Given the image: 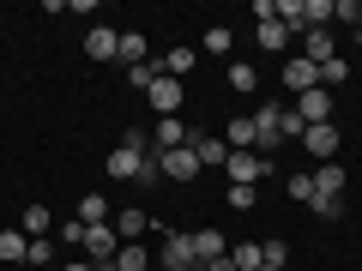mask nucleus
Wrapping results in <instances>:
<instances>
[{
	"mask_svg": "<svg viewBox=\"0 0 362 271\" xmlns=\"http://www.w3.org/2000/svg\"><path fill=\"white\" fill-rule=\"evenodd\" d=\"M151 259H157L163 271H199V259H194V235H187V229H169L163 247H157Z\"/></svg>",
	"mask_w": 362,
	"mask_h": 271,
	"instance_id": "nucleus-1",
	"label": "nucleus"
},
{
	"mask_svg": "<svg viewBox=\"0 0 362 271\" xmlns=\"http://www.w3.org/2000/svg\"><path fill=\"white\" fill-rule=\"evenodd\" d=\"M223 169H230V187H259V181L272 175V157H259V151H230V157H223Z\"/></svg>",
	"mask_w": 362,
	"mask_h": 271,
	"instance_id": "nucleus-2",
	"label": "nucleus"
},
{
	"mask_svg": "<svg viewBox=\"0 0 362 271\" xmlns=\"http://www.w3.org/2000/svg\"><path fill=\"white\" fill-rule=\"evenodd\" d=\"M151 163H157V175H169V181H194L199 175L194 145H181V151H151Z\"/></svg>",
	"mask_w": 362,
	"mask_h": 271,
	"instance_id": "nucleus-3",
	"label": "nucleus"
},
{
	"mask_svg": "<svg viewBox=\"0 0 362 271\" xmlns=\"http://www.w3.org/2000/svg\"><path fill=\"white\" fill-rule=\"evenodd\" d=\"M290 109H296V115L308 121V127H320V121H332V90H326V85H314V90H302V97H296Z\"/></svg>",
	"mask_w": 362,
	"mask_h": 271,
	"instance_id": "nucleus-4",
	"label": "nucleus"
},
{
	"mask_svg": "<svg viewBox=\"0 0 362 271\" xmlns=\"http://www.w3.org/2000/svg\"><path fill=\"white\" fill-rule=\"evenodd\" d=\"M145 103H151V115H157V121H163V115H175V109H181V78L157 73V85L145 90Z\"/></svg>",
	"mask_w": 362,
	"mask_h": 271,
	"instance_id": "nucleus-5",
	"label": "nucleus"
},
{
	"mask_svg": "<svg viewBox=\"0 0 362 271\" xmlns=\"http://www.w3.org/2000/svg\"><path fill=\"white\" fill-rule=\"evenodd\" d=\"M85 253H90V265L115 259V253H121V235H115V223H97V229H85Z\"/></svg>",
	"mask_w": 362,
	"mask_h": 271,
	"instance_id": "nucleus-6",
	"label": "nucleus"
},
{
	"mask_svg": "<svg viewBox=\"0 0 362 271\" xmlns=\"http://www.w3.org/2000/svg\"><path fill=\"white\" fill-rule=\"evenodd\" d=\"M284 85H290V97H302V90L320 85V66H314L308 54H290V61H284Z\"/></svg>",
	"mask_w": 362,
	"mask_h": 271,
	"instance_id": "nucleus-7",
	"label": "nucleus"
},
{
	"mask_svg": "<svg viewBox=\"0 0 362 271\" xmlns=\"http://www.w3.org/2000/svg\"><path fill=\"white\" fill-rule=\"evenodd\" d=\"M85 54H90V61H121V37L109 25H90L85 30Z\"/></svg>",
	"mask_w": 362,
	"mask_h": 271,
	"instance_id": "nucleus-8",
	"label": "nucleus"
},
{
	"mask_svg": "<svg viewBox=\"0 0 362 271\" xmlns=\"http://www.w3.org/2000/svg\"><path fill=\"white\" fill-rule=\"evenodd\" d=\"M344 187H350L344 163H320L314 169V199H344Z\"/></svg>",
	"mask_w": 362,
	"mask_h": 271,
	"instance_id": "nucleus-9",
	"label": "nucleus"
},
{
	"mask_svg": "<svg viewBox=\"0 0 362 271\" xmlns=\"http://www.w3.org/2000/svg\"><path fill=\"white\" fill-rule=\"evenodd\" d=\"M254 151H259V157H266V151H278V103L254 109Z\"/></svg>",
	"mask_w": 362,
	"mask_h": 271,
	"instance_id": "nucleus-10",
	"label": "nucleus"
},
{
	"mask_svg": "<svg viewBox=\"0 0 362 271\" xmlns=\"http://www.w3.org/2000/svg\"><path fill=\"white\" fill-rule=\"evenodd\" d=\"M302 145H308V157L332 163V157H338V127H332V121H320V127H308V133H302Z\"/></svg>",
	"mask_w": 362,
	"mask_h": 271,
	"instance_id": "nucleus-11",
	"label": "nucleus"
},
{
	"mask_svg": "<svg viewBox=\"0 0 362 271\" xmlns=\"http://www.w3.org/2000/svg\"><path fill=\"white\" fill-rule=\"evenodd\" d=\"M187 139H194V133L181 127L175 115H163V121H157V127H151V151H181V145H187Z\"/></svg>",
	"mask_w": 362,
	"mask_h": 271,
	"instance_id": "nucleus-12",
	"label": "nucleus"
},
{
	"mask_svg": "<svg viewBox=\"0 0 362 271\" xmlns=\"http://www.w3.org/2000/svg\"><path fill=\"white\" fill-rule=\"evenodd\" d=\"M223 253H230V241H223L218 229H194V259L199 265H211V259H223Z\"/></svg>",
	"mask_w": 362,
	"mask_h": 271,
	"instance_id": "nucleus-13",
	"label": "nucleus"
},
{
	"mask_svg": "<svg viewBox=\"0 0 362 271\" xmlns=\"http://www.w3.org/2000/svg\"><path fill=\"white\" fill-rule=\"evenodd\" d=\"M109 217H115V205H109L103 193H85V199H78V223H85V229H97V223H109Z\"/></svg>",
	"mask_w": 362,
	"mask_h": 271,
	"instance_id": "nucleus-14",
	"label": "nucleus"
},
{
	"mask_svg": "<svg viewBox=\"0 0 362 271\" xmlns=\"http://www.w3.org/2000/svg\"><path fill=\"white\" fill-rule=\"evenodd\" d=\"M187 145H194V157H199V169H206V163H223V157H230V145H223L218 133H194V139H187Z\"/></svg>",
	"mask_w": 362,
	"mask_h": 271,
	"instance_id": "nucleus-15",
	"label": "nucleus"
},
{
	"mask_svg": "<svg viewBox=\"0 0 362 271\" xmlns=\"http://www.w3.org/2000/svg\"><path fill=\"white\" fill-rule=\"evenodd\" d=\"M25 253H30L25 229H0V259H6V265H25Z\"/></svg>",
	"mask_w": 362,
	"mask_h": 271,
	"instance_id": "nucleus-16",
	"label": "nucleus"
},
{
	"mask_svg": "<svg viewBox=\"0 0 362 271\" xmlns=\"http://www.w3.org/2000/svg\"><path fill=\"white\" fill-rule=\"evenodd\" d=\"M115 265H121V271H151V265H157V259H151V253H145V247H139V241H121V253H115Z\"/></svg>",
	"mask_w": 362,
	"mask_h": 271,
	"instance_id": "nucleus-17",
	"label": "nucleus"
},
{
	"mask_svg": "<svg viewBox=\"0 0 362 271\" xmlns=\"http://www.w3.org/2000/svg\"><path fill=\"white\" fill-rule=\"evenodd\" d=\"M223 145H230V151H254V115H235V121H230V139H223Z\"/></svg>",
	"mask_w": 362,
	"mask_h": 271,
	"instance_id": "nucleus-18",
	"label": "nucleus"
},
{
	"mask_svg": "<svg viewBox=\"0 0 362 271\" xmlns=\"http://www.w3.org/2000/svg\"><path fill=\"white\" fill-rule=\"evenodd\" d=\"M230 265L235 271H259V265H266V259H259V241H235L230 247Z\"/></svg>",
	"mask_w": 362,
	"mask_h": 271,
	"instance_id": "nucleus-19",
	"label": "nucleus"
},
{
	"mask_svg": "<svg viewBox=\"0 0 362 271\" xmlns=\"http://www.w3.org/2000/svg\"><path fill=\"white\" fill-rule=\"evenodd\" d=\"M259 49H272V54H284V49H290V30L278 25V18H266V25H259Z\"/></svg>",
	"mask_w": 362,
	"mask_h": 271,
	"instance_id": "nucleus-20",
	"label": "nucleus"
},
{
	"mask_svg": "<svg viewBox=\"0 0 362 271\" xmlns=\"http://www.w3.org/2000/svg\"><path fill=\"white\" fill-rule=\"evenodd\" d=\"M302 54H308L314 66H320V61H332V30H308V42H302Z\"/></svg>",
	"mask_w": 362,
	"mask_h": 271,
	"instance_id": "nucleus-21",
	"label": "nucleus"
},
{
	"mask_svg": "<svg viewBox=\"0 0 362 271\" xmlns=\"http://www.w3.org/2000/svg\"><path fill=\"white\" fill-rule=\"evenodd\" d=\"M302 133H308V121H302L290 103H278V139H302Z\"/></svg>",
	"mask_w": 362,
	"mask_h": 271,
	"instance_id": "nucleus-22",
	"label": "nucleus"
},
{
	"mask_svg": "<svg viewBox=\"0 0 362 271\" xmlns=\"http://www.w3.org/2000/svg\"><path fill=\"white\" fill-rule=\"evenodd\" d=\"M187 66H194V49H169L163 61H157V73H169V78H187Z\"/></svg>",
	"mask_w": 362,
	"mask_h": 271,
	"instance_id": "nucleus-23",
	"label": "nucleus"
},
{
	"mask_svg": "<svg viewBox=\"0 0 362 271\" xmlns=\"http://www.w3.org/2000/svg\"><path fill=\"white\" fill-rule=\"evenodd\" d=\"M139 229H145V211H115V235L121 241H139Z\"/></svg>",
	"mask_w": 362,
	"mask_h": 271,
	"instance_id": "nucleus-24",
	"label": "nucleus"
},
{
	"mask_svg": "<svg viewBox=\"0 0 362 271\" xmlns=\"http://www.w3.org/2000/svg\"><path fill=\"white\" fill-rule=\"evenodd\" d=\"M254 85H259V73H254V66L230 61V90H242V97H254Z\"/></svg>",
	"mask_w": 362,
	"mask_h": 271,
	"instance_id": "nucleus-25",
	"label": "nucleus"
},
{
	"mask_svg": "<svg viewBox=\"0 0 362 271\" xmlns=\"http://www.w3.org/2000/svg\"><path fill=\"white\" fill-rule=\"evenodd\" d=\"M18 229H25L30 241H37V235H49V211H42V205H30L25 217H18Z\"/></svg>",
	"mask_w": 362,
	"mask_h": 271,
	"instance_id": "nucleus-26",
	"label": "nucleus"
},
{
	"mask_svg": "<svg viewBox=\"0 0 362 271\" xmlns=\"http://www.w3.org/2000/svg\"><path fill=\"white\" fill-rule=\"evenodd\" d=\"M284 193L296 199V205H314V175H290V181H284Z\"/></svg>",
	"mask_w": 362,
	"mask_h": 271,
	"instance_id": "nucleus-27",
	"label": "nucleus"
},
{
	"mask_svg": "<svg viewBox=\"0 0 362 271\" xmlns=\"http://www.w3.org/2000/svg\"><path fill=\"white\" fill-rule=\"evenodd\" d=\"M121 61H127V66L145 61V37H139V30H127V37H121Z\"/></svg>",
	"mask_w": 362,
	"mask_h": 271,
	"instance_id": "nucleus-28",
	"label": "nucleus"
},
{
	"mask_svg": "<svg viewBox=\"0 0 362 271\" xmlns=\"http://www.w3.org/2000/svg\"><path fill=\"white\" fill-rule=\"evenodd\" d=\"M230 42H235L230 30H223V25H211V30H206V42H199V49H206V54H230Z\"/></svg>",
	"mask_w": 362,
	"mask_h": 271,
	"instance_id": "nucleus-29",
	"label": "nucleus"
},
{
	"mask_svg": "<svg viewBox=\"0 0 362 271\" xmlns=\"http://www.w3.org/2000/svg\"><path fill=\"white\" fill-rule=\"evenodd\" d=\"M344 78H350V66L338 61V54H332V61H320V85H326V90H332V85H344Z\"/></svg>",
	"mask_w": 362,
	"mask_h": 271,
	"instance_id": "nucleus-30",
	"label": "nucleus"
},
{
	"mask_svg": "<svg viewBox=\"0 0 362 271\" xmlns=\"http://www.w3.org/2000/svg\"><path fill=\"white\" fill-rule=\"evenodd\" d=\"M127 78H133V90H151V85H157V61H139V66H127Z\"/></svg>",
	"mask_w": 362,
	"mask_h": 271,
	"instance_id": "nucleus-31",
	"label": "nucleus"
},
{
	"mask_svg": "<svg viewBox=\"0 0 362 271\" xmlns=\"http://www.w3.org/2000/svg\"><path fill=\"white\" fill-rule=\"evenodd\" d=\"M49 259H54V241H49V235H37L30 253H25V265H49Z\"/></svg>",
	"mask_w": 362,
	"mask_h": 271,
	"instance_id": "nucleus-32",
	"label": "nucleus"
},
{
	"mask_svg": "<svg viewBox=\"0 0 362 271\" xmlns=\"http://www.w3.org/2000/svg\"><path fill=\"white\" fill-rule=\"evenodd\" d=\"M259 259H266V265H284V259H290V247L278 241V235H272V241H259Z\"/></svg>",
	"mask_w": 362,
	"mask_h": 271,
	"instance_id": "nucleus-33",
	"label": "nucleus"
},
{
	"mask_svg": "<svg viewBox=\"0 0 362 271\" xmlns=\"http://www.w3.org/2000/svg\"><path fill=\"white\" fill-rule=\"evenodd\" d=\"M314 217H326V223H338V217H344V199H314Z\"/></svg>",
	"mask_w": 362,
	"mask_h": 271,
	"instance_id": "nucleus-34",
	"label": "nucleus"
},
{
	"mask_svg": "<svg viewBox=\"0 0 362 271\" xmlns=\"http://www.w3.org/2000/svg\"><path fill=\"white\" fill-rule=\"evenodd\" d=\"M332 18H344V25H356V18H362V0H332Z\"/></svg>",
	"mask_w": 362,
	"mask_h": 271,
	"instance_id": "nucleus-35",
	"label": "nucleus"
},
{
	"mask_svg": "<svg viewBox=\"0 0 362 271\" xmlns=\"http://www.w3.org/2000/svg\"><path fill=\"white\" fill-rule=\"evenodd\" d=\"M254 199H259L254 187H230V211H254Z\"/></svg>",
	"mask_w": 362,
	"mask_h": 271,
	"instance_id": "nucleus-36",
	"label": "nucleus"
},
{
	"mask_svg": "<svg viewBox=\"0 0 362 271\" xmlns=\"http://www.w3.org/2000/svg\"><path fill=\"white\" fill-rule=\"evenodd\" d=\"M61 241H66V247H85V223L73 217V223H66V229H61Z\"/></svg>",
	"mask_w": 362,
	"mask_h": 271,
	"instance_id": "nucleus-37",
	"label": "nucleus"
},
{
	"mask_svg": "<svg viewBox=\"0 0 362 271\" xmlns=\"http://www.w3.org/2000/svg\"><path fill=\"white\" fill-rule=\"evenodd\" d=\"M199 271H235V265H230V253H223V259H211V265H199Z\"/></svg>",
	"mask_w": 362,
	"mask_h": 271,
	"instance_id": "nucleus-38",
	"label": "nucleus"
},
{
	"mask_svg": "<svg viewBox=\"0 0 362 271\" xmlns=\"http://www.w3.org/2000/svg\"><path fill=\"white\" fill-rule=\"evenodd\" d=\"M61 271H97V265H90V259H66Z\"/></svg>",
	"mask_w": 362,
	"mask_h": 271,
	"instance_id": "nucleus-39",
	"label": "nucleus"
},
{
	"mask_svg": "<svg viewBox=\"0 0 362 271\" xmlns=\"http://www.w3.org/2000/svg\"><path fill=\"white\" fill-rule=\"evenodd\" d=\"M97 271H121V265H115V259H103V265H97Z\"/></svg>",
	"mask_w": 362,
	"mask_h": 271,
	"instance_id": "nucleus-40",
	"label": "nucleus"
},
{
	"mask_svg": "<svg viewBox=\"0 0 362 271\" xmlns=\"http://www.w3.org/2000/svg\"><path fill=\"white\" fill-rule=\"evenodd\" d=\"M259 271H284V265H259Z\"/></svg>",
	"mask_w": 362,
	"mask_h": 271,
	"instance_id": "nucleus-41",
	"label": "nucleus"
},
{
	"mask_svg": "<svg viewBox=\"0 0 362 271\" xmlns=\"http://www.w3.org/2000/svg\"><path fill=\"white\" fill-rule=\"evenodd\" d=\"M356 30H362V18H356Z\"/></svg>",
	"mask_w": 362,
	"mask_h": 271,
	"instance_id": "nucleus-42",
	"label": "nucleus"
}]
</instances>
